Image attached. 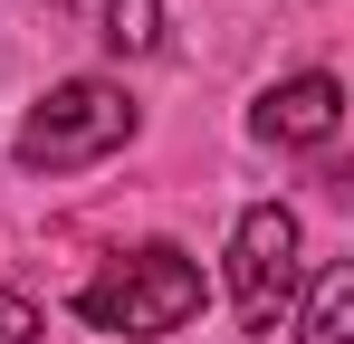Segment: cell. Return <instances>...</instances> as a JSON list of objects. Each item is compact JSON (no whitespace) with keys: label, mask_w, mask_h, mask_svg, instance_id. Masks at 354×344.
Returning <instances> with one entry per match:
<instances>
[{"label":"cell","mask_w":354,"mask_h":344,"mask_svg":"<svg viewBox=\"0 0 354 344\" xmlns=\"http://www.w3.org/2000/svg\"><path fill=\"white\" fill-rule=\"evenodd\" d=\"M297 344H354V268H326L306 296V335Z\"/></svg>","instance_id":"5b68a950"},{"label":"cell","mask_w":354,"mask_h":344,"mask_svg":"<svg viewBox=\"0 0 354 344\" xmlns=\"http://www.w3.org/2000/svg\"><path fill=\"white\" fill-rule=\"evenodd\" d=\"M106 48L115 57H153L163 48V0H106Z\"/></svg>","instance_id":"8992f818"},{"label":"cell","mask_w":354,"mask_h":344,"mask_svg":"<svg viewBox=\"0 0 354 344\" xmlns=\"http://www.w3.org/2000/svg\"><path fill=\"white\" fill-rule=\"evenodd\" d=\"M77 316H86L96 335H124V344L182 335V325L201 316V268H192L182 249H134V258H115L106 278L77 287Z\"/></svg>","instance_id":"6da1fadb"},{"label":"cell","mask_w":354,"mask_h":344,"mask_svg":"<svg viewBox=\"0 0 354 344\" xmlns=\"http://www.w3.org/2000/svg\"><path fill=\"white\" fill-rule=\"evenodd\" d=\"M288 296H297V211L288 201H249L230 229V306L249 335H278Z\"/></svg>","instance_id":"3957f363"},{"label":"cell","mask_w":354,"mask_h":344,"mask_svg":"<svg viewBox=\"0 0 354 344\" xmlns=\"http://www.w3.org/2000/svg\"><path fill=\"white\" fill-rule=\"evenodd\" d=\"M335 124H345V86L316 77V67L259 96V134H268V144H335Z\"/></svg>","instance_id":"277c9868"},{"label":"cell","mask_w":354,"mask_h":344,"mask_svg":"<svg viewBox=\"0 0 354 344\" xmlns=\"http://www.w3.org/2000/svg\"><path fill=\"white\" fill-rule=\"evenodd\" d=\"M0 344H39V306L19 287H0Z\"/></svg>","instance_id":"52a82bcc"},{"label":"cell","mask_w":354,"mask_h":344,"mask_svg":"<svg viewBox=\"0 0 354 344\" xmlns=\"http://www.w3.org/2000/svg\"><path fill=\"white\" fill-rule=\"evenodd\" d=\"M115 144H134V96L106 86V77H67V86H48L39 106L19 115V134H10L19 172H86V163H106Z\"/></svg>","instance_id":"7a4b0ae2"}]
</instances>
